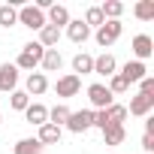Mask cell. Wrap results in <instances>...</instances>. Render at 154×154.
<instances>
[{"instance_id": "obj_9", "label": "cell", "mask_w": 154, "mask_h": 154, "mask_svg": "<svg viewBox=\"0 0 154 154\" xmlns=\"http://www.w3.org/2000/svg\"><path fill=\"white\" fill-rule=\"evenodd\" d=\"M133 54H136V60H142L145 63V57H151L154 54V39L148 36V33H139V36H133Z\"/></svg>"}, {"instance_id": "obj_10", "label": "cell", "mask_w": 154, "mask_h": 154, "mask_svg": "<svg viewBox=\"0 0 154 154\" xmlns=\"http://www.w3.org/2000/svg\"><path fill=\"white\" fill-rule=\"evenodd\" d=\"M15 85H18V69H15V63H3V66H0V91L12 94Z\"/></svg>"}, {"instance_id": "obj_18", "label": "cell", "mask_w": 154, "mask_h": 154, "mask_svg": "<svg viewBox=\"0 0 154 154\" xmlns=\"http://www.w3.org/2000/svg\"><path fill=\"white\" fill-rule=\"evenodd\" d=\"M36 142H39V145H57V142H60V127H54V124H42L39 133H36Z\"/></svg>"}, {"instance_id": "obj_24", "label": "cell", "mask_w": 154, "mask_h": 154, "mask_svg": "<svg viewBox=\"0 0 154 154\" xmlns=\"http://www.w3.org/2000/svg\"><path fill=\"white\" fill-rule=\"evenodd\" d=\"M12 24H18V9L12 3H3L0 6V27H12Z\"/></svg>"}, {"instance_id": "obj_32", "label": "cell", "mask_w": 154, "mask_h": 154, "mask_svg": "<svg viewBox=\"0 0 154 154\" xmlns=\"http://www.w3.org/2000/svg\"><path fill=\"white\" fill-rule=\"evenodd\" d=\"M142 148L151 154V151H154V136H148V133H145V136H142Z\"/></svg>"}, {"instance_id": "obj_1", "label": "cell", "mask_w": 154, "mask_h": 154, "mask_svg": "<svg viewBox=\"0 0 154 154\" xmlns=\"http://www.w3.org/2000/svg\"><path fill=\"white\" fill-rule=\"evenodd\" d=\"M42 54H45V48H42L39 42H27V45L21 48V54H18V60H15V69H27V72H33V69L39 66V60H42Z\"/></svg>"}, {"instance_id": "obj_25", "label": "cell", "mask_w": 154, "mask_h": 154, "mask_svg": "<svg viewBox=\"0 0 154 154\" xmlns=\"http://www.w3.org/2000/svg\"><path fill=\"white\" fill-rule=\"evenodd\" d=\"M133 15L139 21H151L154 18V0H139V3L133 6Z\"/></svg>"}, {"instance_id": "obj_29", "label": "cell", "mask_w": 154, "mask_h": 154, "mask_svg": "<svg viewBox=\"0 0 154 154\" xmlns=\"http://www.w3.org/2000/svg\"><path fill=\"white\" fill-rule=\"evenodd\" d=\"M106 88H109V91H112V97H115V94H124V91H127L130 85H127V82L121 79L118 72H115V75H109V85H106Z\"/></svg>"}, {"instance_id": "obj_15", "label": "cell", "mask_w": 154, "mask_h": 154, "mask_svg": "<svg viewBox=\"0 0 154 154\" xmlns=\"http://www.w3.org/2000/svg\"><path fill=\"white\" fill-rule=\"evenodd\" d=\"M48 91V79H45V72H27V97L33 94V97H39V94H45Z\"/></svg>"}, {"instance_id": "obj_13", "label": "cell", "mask_w": 154, "mask_h": 154, "mask_svg": "<svg viewBox=\"0 0 154 154\" xmlns=\"http://www.w3.org/2000/svg\"><path fill=\"white\" fill-rule=\"evenodd\" d=\"M115 69H118V60H115V54L103 51L100 57H94V72H97V75H115Z\"/></svg>"}, {"instance_id": "obj_20", "label": "cell", "mask_w": 154, "mask_h": 154, "mask_svg": "<svg viewBox=\"0 0 154 154\" xmlns=\"http://www.w3.org/2000/svg\"><path fill=\"white\" fill-rule=\"evenodd\" d=\"M57 42H60V30L51 27V24H45V27L39 30V45H42V48H54Z\"/></svg>"}, {"instance_id": "obj_33", "label": "cell", "mask_w": 154, "mask_h": 154, "mask_svg": "<svg viewBox=\"0 0 154 154\" xmlns=\"http://www.w3.org/2000/svg\"><path fill=\"white\" fill-rule=\"evenodd\" d=\"M145 133H148V136H154V118H148V121H145Z\"/></svg>"}, {"instance_id": "obj_2", "label": "cell", "mask_w": 154, "mask_h": 154, "mask_svg": "<svg viewBox=\"0 0 154 154\" xmlns=\"http://www.w3.org/2000/svg\"><path fill=\"white\" fill-rule=\"evenodd\" d=\"M121 33H124V24H121V21H103V24L97 27L94 39H97V45L109 48L112 42H118V36H121Z\"/></svg>"}, {"instance_id": "obj_12", "label": "cell", "mask_w": 154, "mask_h": 154, "mask_svg": "<svg viewBox=\"0 0 154 154\" xmlns=\"http://www.w3.org/2000/svg\"><path fill=\"white\" fill-rule=\"evenodd\" d=\"M66 36L75 42V45H82V42H88V36H91V27L79 18V21H72L69 18V24H66Z\"/></svg>"}, {"instance_id": "obj_11", "label": "cell", "mask_w": 154, "mask_h": 154, "mask_svg": "<svg viewBox=\"0 0 154 154\" xmlns=\"http://www.w3.org/2000/svg\"><path fill=\"white\" fill-rule=\"evenodd\" d=\"M45 24H51V27H66L69 24V9L66 6H60V3H51V9H48V15H45Z\"/></svg>"}, {"instance_id": "obj_7", "label": "cell", "mask_w": 154, "mask_h": 154, "mask_svg": "<svg viewBox=\"0 0 154 154\" xmlns=\"http://www.w3.org/2000/svg\"><path fill=\"white\" fill-rule=\"evenodd\" d=\"M118 75H121L127 85H139L145 75H148V69H145V63H142V60H127V63L121 66V72H118Z\"/></svg>"}, {"instance_id": "obj_19", "label": "cell", "mask_w": 154, "mask_h": 154, "mask_svg": "<svg viewBox=\"0 0 154 154\" xmlns=\"http://www.w3.org/2000/svg\"><path fill=\"white\" fill-rule=\"evenodd\" d=\"M100 12H103L106 21H121V15H124V3H121V0H103Z\"/></svg>"}, {"instance_id": "obj_14", "label": "cell", "mask_w": 154, "mask_h": 154, "mask_svg": "<svg viewBox=\"0 0 154 154\" xmlns=\"http://www.w3.org/2000/svg\"><path fill=\"white\" fill-rule=\"evenodd\" d=\"M24 118H27V124L42 127V124H48V109H45L42 103H30V106L24 109Z\"/></svg>"}, {"instance_id": "obj_26", "label": "cell", "mask_w": 154, "mask_h": 154, "mask_svg": "<svg viewBox=\"0 0 154 154\" xmlns=\"http://www.w3.org/2000/svg\"><path fill=\"white\" fill-rule=\"evenodd\" d=\"M106 118H109V124H124V118H127V106L112 103V106L106 109Z\"/></svg>"}, {"instance_id": "obj_6", "label": "cell", "mask_w": 154, "mask_h": 154, "mask_svg": "<svg viewBox=\"0 0 154 154\" xmlns=\"http://www.w3.org/2000/svg\"><path fill=\"white\" fill-rule=\"evenodd\" d=\"M82 91V79H79V75H72V72H66V75H60V79H57V85H54V94L57 97H75V94H79Z\"/></svg>"}, {"instance_id": "obj_31", "label": "cell", "mask_w": 154, "mask_h": 154, "mask_svg": "<svg viewBox=\"0 0 154 154\" xmlns=\"http://www.w3.org/2000/svg\"><path fill=\"white\" fill-rule=\"evenodd\" d=\"M94 127H100V130H106V127H109V118H106V109L94 112Z\"/></svg>"}, {"instance_id": "obj_5", "label": "cell", "mask_w": 154, "mask_h": 154, "mask_svg": "<svg viewBox=\"0 0 154 154\" xmlns=\"http://www.w3.org/2000/svg\"><path fill=\"white\" fill-rule=\"evenodd\" d=\"M18 21H21L24 27H30V30H42V27H45V12L36 9L33 3H27V6L18 9Z\"/></svg>"}, {"instance_id": "obj_27", "label": "cell", "mask_w": 154, "mask_h": 154, "mask_svg": "<svg viewBox=\"0 0 154 154\" xmlns=\"http://www.w3.org/2000/svg\"><path fill=\"white\" fill-rule=\"evenodd\" d=\"M9 106H12L15 112H24V109L30 106V97H27L24 91H12V94H9Z\"/></svg>"}, {"instance_id": "obj_28", "label": "cell", "mask_w": 154, "mask_h": 154, "mask_svg": "<svg viewBox=\"0 0 154 154\" xmlns=\"http://www.w3.org/2000/svg\"><path fill=\"white\" fill-rule=\"evenodd\" d=\"M88 27H100L106 18H103V12H100V6H88V12H85V18H82Z\"/></svg>"}, {"instance_id": "obj_8", "label": "cell", "mask_w": 154, "mask_h": 154, "mask_svg": "<svg viewBox=\"0 0 154 154\" xmlns=\"http://www.w3.org/2000/svg\"><path fill=\"white\" fill-rule=\"evenodd\" d=\"M151 109H154V94H136V97L130 100V109H127V115L145 118Z\"/></svg>"}, {"instance_id": "obj_23", "label": "cell", "mask_w": 154, "mask_h": 154, "mask_svg": "<svg viewBox=\"0 0 154 154\" xmlns=\"http://www.w3.org/2000/svg\"><path fill=\"white\" fill-rule=\"evenodd\" d=\"M39 151H42V145L36 142V136L33 139H18L15 148H12V154H39Z\"/></svg>"}, {"instance_id": "obj_30", "label": "cell", "mask_w": 154, "mask_h": 154, "mask_svg": "<svg viewBox=\"0 0 154 154\" xmlns=\"http://www.w3.org/2000/svg\"><path fill=\"white\" fill-rule=\"evenodd\" d=\"M139 94H154V75H145L139 82Z\"/></svg>"}, {"instance_id": "obj_4", "label": "cell", "mask_w": 154, "mask_h": 154, "mask_svg": "<svg viewBox=\"0 0 154 154\" xmlns=\"http://www.w3.org/2000/svg\"><path fill=\"white\" fill-rule=\"evenodd\" d=\"M88 100H91V106H94V112H100V109H109V106L115 103V97H112V91H109L106 85H100V82H94V85H88Z\"/></svg>"}, {"instance_id": "obj_21", "label": "cell", "mask_w": 154, "mask_h": 154, "mask_svg": "<svg viewBox=\"0 0 154 154\" xmlns=\"http://www.w3.org/2000/svg\"><path fill=\"white\" fill-rule=\"evenodd\" d=\"M124 136H127L124 124H109V127L103 130V139H106V145H121V142H124Z\"/></svg>"}, {"instance_id": "obj_22", "label": "cell", "mask_w": 154, "mask_h": 154, "mask_svg": "<svg viewBox=\"0 0 154 154\" xmlns=\"http://www.w3.org/2000/svg\"><path fill=\"white\" fill-rule=\"evenodd\" d=\"M66 118H69V109H66L63 103H57V106H51V109H48V124L63 127V124H66Z\"/></svg>"}, {"instance_id": "obj_3", "label": "cell", "mask_w": 154, "mask_h": 154, "mask_svg": "<svg viewBox=\"0 0 154 154\" xmlns=\"http://www.w3.org/2000/svg\"><path fill=\"white\" fill-rule=\"evenodd\" d=\"M69 133H85L94 127V109H79V112H69L66 124H63Z\"/></svg>"}, {"instance_id": "obj_16", "label": "cell", "mask_w": 154, "mask_h": 154, "mask_svg": "<svg viewBox=\"0 0 154 154\" xmlns=\"http://www.w3.org/2000/svg\"><path fill=\"white\" fill-rule=\"evenodd\" d=\"M88 72H94V57L85 54V51H79V54L72 57V75L82 79V75H88Z\"/></svg>"}, {"instance_id": "obj_17", "label": "cell", "mask_w": 154, "mask_h": 154, "mask_svg": "<svg viewBox=\"0 0 154 154\" xmlns=\"http://www.w3.org/2000/svg\"><path fill=\"white\" fill-rule=\"evenodd\" d=\"M39 66H42L45 72H57V69L63 66V57H60V51H57V48H45V54H42Z\"/></svg>"}]
</instances>
